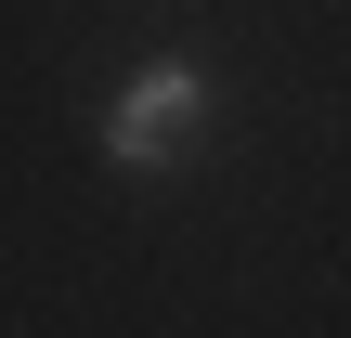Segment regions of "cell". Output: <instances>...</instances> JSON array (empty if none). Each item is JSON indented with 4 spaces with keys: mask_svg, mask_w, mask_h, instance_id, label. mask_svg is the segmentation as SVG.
Listing matches in <instances>:
<instances>
[{
    "mask_svg": "<svg viewBox=\"0 0 351 338\" xmlns=\"http://www.w3.org/2000/svg\"><path fill=\"white\" fill-rule=\"evenodd\" d=\"M195 130H208V65H195V52L130 65V91L104 104V156H117V169H169Z\"/></svg>",
    "mask_w": 351,
    "mask_h": 338,
    "instance_id": "1",
    "label": "cell"
}]
</instances>
